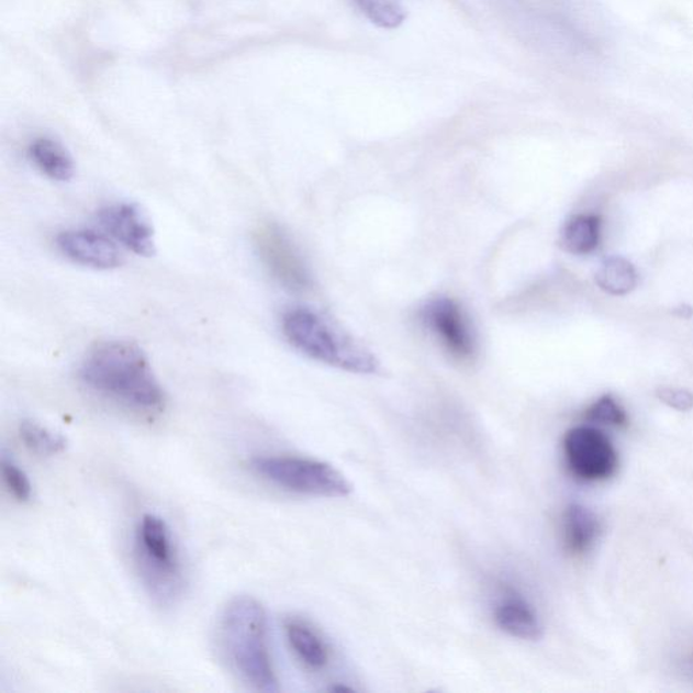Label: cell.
Segmentation results:
<instances>
[{
  "label": "cell",
  "mask_w": 693,
  "mask_h": 693,
  "mask_svg": "<svg viewBox=\"0 0 693 693\" xmlns=\"http://www.w3.org/2000/svg\"><path fill=\"white\" fill-rule=\"evenodd\" d=\"M56 246L67 259L90 269L113 270L124 264L112 238L96 231H64L57 236Z\"/></svg>",
  "instance_id": "10"
},
{
  "label": "cell",
  "mask_w": 693,
  "mask_h": 693,
  "mask_svg": "<svg viewBox=\"0 0 693 693\" xmlns=\"http://www.w3.org/2000/svg\"><path fill=\"white\" fill-rule=\"evenodd\" d=\"M2 476L5 487L13 496L21 503H29L33 498V487L27 474L13 459L2 456Z\"/></svg>",
  "instance_id": "20"
},
{
  "label": "cell",
  "mask_w": 693,
  "mask_h": 693,
  "mask_svg": "<svg viewBox=\"0 0 693 693\" xmlns=\"http://www.w3.org/2000/svg\"><path fill=\"white\" fill-rule=\"evenodd\" d=\"M658 399L675 411L686 412L693 407V394L685 389L661 388L657 390Z\"/></svg>",
  "instance_id": "21"
},
{
  "label": "cell",
  "mask_w": 693,
  "mask_h": 693,
  "mask_svg": "<svg viewBox=\"0 0 693 693\" xmlns=\"http://www.w3.org/2000/svg\"><path fill=\"white\" fill-rule=\"evenodd\" d=\"M217 644L228 667L250 689L279 690L269 648L267 615L258 600L237 596L220 616Z\"/></svg>",
  "instance_id": "2"
},
{
  "label": "cell",
  "mask_w": 693,
  "mask_h": 693,
  "mask_svg": "<svg viewBox=\"0 0 693 693\" xmlns=\"http://www.w3.org/2000/svg\"><path fill=\"white\" fill-rule=\"evenodd\" d=\"M563 456L575 479L599 482L611 479L619 466V456L608 436L592 425L569 429L563 438Z\"/></svg>",
  "instance_id": "6"
},
{
  "label": "cell",
  "mask_w": 693,
  "mask_h": 693,
  "mask_svg": "<svg viewBox=\"0 0 693 693\" xmlns=\"http://www.w3.org/2000/svg\"><path fill=\"white\" fill-rule=\"evenodd\" d=\"M602 533V523L591 508L582 504H570L562 516L565 549L572 556H582L595 546Z\"/></svg>",
  "instance_id": "12"
},
{
  "label": "cell",
  "mask_w": 693,
  "mask_h": 693,
  "mask_svg": "<svg viewBox=\"0 0 693 693\" xmlns=\"http://www.w3.org/2000/svg\"><path fill=\"white\" fill-rule=\"evenodd\" d=\"M596 283L610 294L625 295L637 288L638 273L630 261L621 256H611L600 265Z\"/></svg>",
  "instance_id": "16"
},
{
  "label": "cell",
  "mask_w": 693,
  "mask_h": 693,
  "mask_svg": "<svg viewBox=\"0 0 693 693\" xmlns=\"http://www.w3.org/2000/svg\"><path fill=\"white\" fill-rule=\"evenodd\" d=\"M367 20L383 29H395L406 19L403 0H354Z\"/></svg>",
  "instance_id": "18"
},
{
  "label": "cell",
  "mask_w": 693,
  "mask_h": 693,
  "mask_svg": "<svg viewBox=\"0 0 693 693\" xmlns=\"http://www.w3.org/2000/svg\"><path fill=\"white\" fill-rule=\"evenodd\" d=\"M261 264L283 288L302 293L312 287L311 273L290 236L277 224H264L254 232Z\"/></svg>",
  "instance_id": "7"
},
{
  "label": "cell",
  "mask_w": 693,
  "mask_h": 693,
  "mask_svg": "<svg viewBox=\"0 0 693 693\" xmlns=\"http://www.w3.org/2000/svg\"><path fill=\"white\" fill-rule=\"evenodd\" d=\"M600 224L597 215H575L565 224L559 246L573 255L591 254L599 246Z\"/></svg>",
  "instance_id": "15"
},
{
  "label": "cell",
  "mask_w": 693,
  "mask_h": 693,
  "mask_svg": "<svg viewBox=\"0 0 693 693\" xmlns=\"http://www.w3.org/2000/svg\"><path fill=\"white\" fill-rule=\"evenodd\" d=\"M20 438L29 450L43 457L56 456L67 447V439L63 435L33 421L21 422Z\"/></svg>",
  "instance_id": "17"
},
{
  "label": "cell",
  "mask_w": 693,
  "mask_h": 693,
  "mask_svg": "<svg viewBox=\"0 0 693 693\" xmlns=\"http://www.w3.org/2000/svg\"><path fill=\"white\" fill-rule=\"evenodd\" d=\"M421 317L454 359L470 362L474 358V332L456 301L447 297L431 300L422 308Z\"/></svg>",
  "instance_id": "8"
},
{
  "label": "cell",
  "mask_w": 693,
  "mask_h": 693,
  "mask_svg": "<svg viewBox=\"0 0 693 693\" xmlns=\"http://www.w3.org/2000/svg\"><path fill=\"white\" fill-rule=\"evenodd\" d=\"M80 381L92 392L144 415L160 413L166 393L144 349L131 340L98 343L79 369Z\"/></svg>",
  "instance_id": "1"
},
{
  "label": "cell",
  "mask_w": 693,
  "mask_h": 693,
  "mask_svg": "<svg viewBox=\"0 0 693 693\" xmlns=\"http://www.w3.org/2000/svg\"><path fill=\"white\" fill-rule=\"evenodd\" d=\"M585 418L593 424L608 425V427L615 428L625 427L628 423L626 411L610 394L603 395L596 403L588 407Z\"/></svg>",
  "instance_id": "19"
},
{
  "label": "cell",
  "mask_w": 693,
  "mask_h": 693,
  "mask_svg": "<svg viewBox=\"0 0 693 693\" xmlns=\"http://www.w3.org/2000/svg\"><path fill=\"white\" fill-rule=\"evenodd\" d=\"M256 476L284 491L316 498H346L351 483L329 463L289 456H261L249 461Z\"/></svg>",
  "instance_id": "5"
},
{
  "label": "cell",
  "mask_w": 693,
  "mask_h": 693,
  "mask_svg": "<svg viewBox=\"0 0 693 693\" xmlns=\"http://www.w3.org/2000/svg\"><path fill=\"white\" fill-rule=\"evenodd\" d=\"M135 555L149 595L161 604L172 603L182 591V563L170 528L161 517L148 514L138 522Z\"/></svg>",
  "instance_id": "4"
},
{
  "label": "cell",
  "mask_w": 693,
  "mask_h": 693,
  "mask_svg": "<svg viewBox=\"0 0 693 693\" xmlns=\"http://www.w3.org/2000/svg\"><path fill=\"white\" fill-rule=\"evenodd\" d=\"M284 633L290 648L305 667L320 671L328 666V646L306 622L291 617L284 623Z\"/></svg>",
  "instance_id": "13"
},
{
  "label": "cell",
  "mask_w": 693,
  "mask_h": 693,
  "mask_svg": "<svg viewBox=\"0 0 693 693\" xmlns=\"http://www.w3.org/2000/svg\"><path fill=\"white\" fill-rule=\"evenodd\" d=\"M29 157L41 172L56 182H68L75 175L72 156L56 139L40 137L29 147Z\"/></svg>",
  "instance_id": "14"
},
{
  "label": "cell",
  "mask_w": 693,
  "mask_h": 693,
  "mask_svg": "<svg viewBox=\"0 0 693 693\" xmlns=\"http://www.w3.org/2000/svg\"><path fill=\"white\" fill-rule=\"evenodd\" d=\"M97 219L103 231L122 247L138 256L155 255L154 226L136 203L120 202L104 206L98 212Z\"/></svg>",
  "instance_id": "9"
},
{
  "label": "cell",
  "mask_w": 693,
  "mask_h": 693,
  "mask_svg": "<svg viewBox=\"0 0 693 693\" xmlns=\"http://www.w3.org/2000/svg\"><path fill=\"white\" fill-rule=\"evenodd\" d=\"M282 332L291 346L317 362L357 375L378 371V360L369 349L311 309L294 308L284 313Z\"/></svg>",
  "instance_id": "3"
},
{
  "label": "cell",
  "mask_w": 693,
  "mask_h": 693,
  "mask_svg": "<svg viewBox=\"0 0 693 693\" xmlns=\"http://www.w3.org/2000/svg\"><path fill=\"white\" fill-rule=\"evenodd\" d=\"M494 622L508 636L522 640H539L544 626L533 605L515 591L505 592L493 610Z\"/></svg>",
  "instance_id": "11"
}]
</instances>
